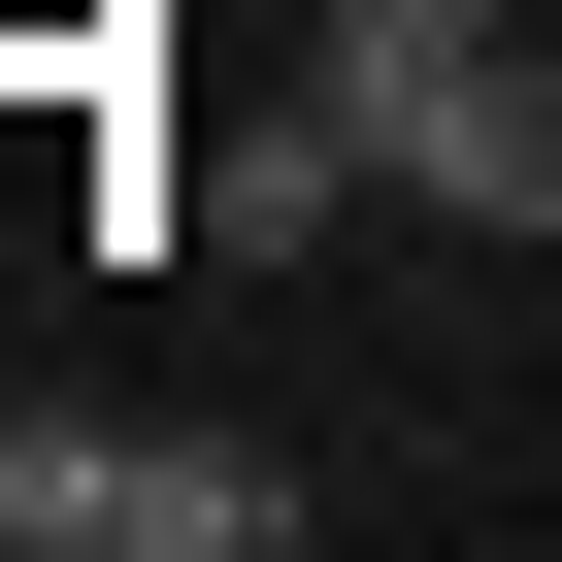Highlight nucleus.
<instances>
[{"instance_id":"f03ea898","label":"nucleus","mask_w":562,"mask_h":562,"mask_svg":"<svg viewBox=\"0 0 562 562\" xmlns=\"http://www.w3.org/2000/svg\"><path fill=\"white\" fill-rule=\"evenodd\" d=\"M430 232H562V34H496V100L430 133Z\"/></svg>"},{"instance_id":"f257e3e1","label":"nucleus","mask_w":562,"mask_h":562,"mask_svg":"<svg viewBox=\"0 0 562 562\" xmlns=\"http://www.w3.org/2000/svg\"><path fill=\"white\" fill-rule=\"evenodd\" d=\"M100 562H299V463L265 430H100Z\"/></svg>"},{"instance_id":"7ed1b4c3","label":"nucleus","mask_w":562,"mask_h":562,"mask_svg":"<svg viewBox=\"0 0 562 562\" xmlns=\"http://www.w3.org/2000/svg\"><path fill=\"white\" fill-rule=\"evenodd\" d=\"M0 562H100V430L67 397H0Z\"/></svg>"}]
</instances>
